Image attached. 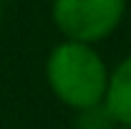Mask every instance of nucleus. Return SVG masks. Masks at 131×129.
Wrapping results in <instances>:
<instances>
[{
	"mask_svg": "<svg viewBox=\"0 0 131 129\" xmlns=\"http://www.w3.org/2000/svg\"><path fill=\"white\" fill-rule=\"evenodd\" d=\"M108 66L91 43L61 41L46 58V81L53 96L73 112L103 104L108 86Z\"/></svg>",
	"mask_w": 131,
	"mask_h": 129,
	"instance_id": "1",
	"label": "nucleus"
},
{
	"mask_svg": "<svg viewBox=\"0 0 131 129\" xmlns=\"http://www.w3.org/2000/svg\"><path fill=\"white\" fill-rule=\"evenodd\" d=\"M126 0H53L50 18L66 41L96 46L118 28Z\"/></svg>",
	"mask_w": 131,
	"mask_h": 129,
	"instance_id": "2",
	"label": "nucleus"
},
{
	"mask_svg": "<svg viewBox=\"0 0 131 129\" xmlns=\"http://www.w3.org/2000/svg\"><path fill=\"white\" fill-rule=\"evenodd\" d=\"M103 109L114 124L131 127V53L126 58H121L116 68L108 73Z\"/></svg>",
	"mask_w": 131,
	"mask_h": 129,
	"instance_id": "3",
	"label": "nucleus"
},
{
	"mask_svg": "<svg viewBox=\"0 0 131 129\" xmlns=\"http://www.w3.org/2000/svg\"><path fill=\"white\" fill-rule=\"evenodd\" d=\"M108 129H131V127H124V124H111Z\"/></svg>",
	"mask_w": 131,
	"mask_h": 129,
	"instance_id": "4",
	"label": "nucleus"
},
{
	"mask_svg": "<svg viewBox=\"0 0 131 129\" xmlns=\"http://www.w3.org/2000/svg\"><path fill=\"white\" fill-rule=\"evenodd\" d=\"M0 20H3V0H0Z\"/></svg>",
	"mask_w": 131,
	"mask_h": 129,
	"instance_id": "5",
	"label": "nucleus"
}]
</instances>
